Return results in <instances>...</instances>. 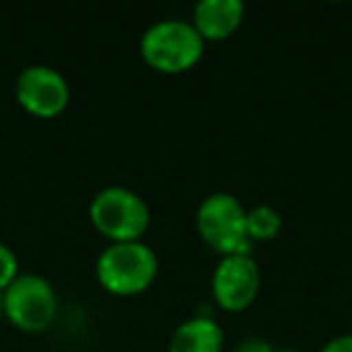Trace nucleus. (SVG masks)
<instances>
[{"label": "nucleus", "instance_id": "1", "mask_svg": "<svg viewBox=\"0 0 352 352\" xmlns=\"http://www.w3.org/2000/svg\"><path fill=\"white\" fill-rule=\"evenodd\" d=\"M208 41L184 17H162L140 36V56L160 73H184L203 58Z\"/></svg>", "mask_w": 352, "mask_h": 352}, {"label": "nucleus", "instance_id": "2", "mask_svg": "<svg viewBox=\"0 0 352 352\" xmlns=\"http://www.w3.org/2000/svg\"><path fill=\"white\" fill-rule=\"evenodd\" d=\"M160 258L145 241H116L109 244L97 258V280L116 297L140 294L155 283Z\"/></svg>", "mask_w": 352, "mask_h": 352}, {"label": "nucleus", "instance_id": "3", "mask_svg": "<svg viewBox=\"0 0 352 352\" xmlns=\"http://www.w3.org/2000/svg\"><path fill=\"white\" fill-rule=\"evenodd\" d=\"M89 220L94 230L116 241H140L150 227V206L128 186H104L89 201Z\"/></svg>", "mask_w": 352, "mask_h": 352}, {"label": "nucleus", "instance_id": "4", "mask_svg": "<svg viewBox=\"0 0 352 352\" xmlns=\"http://www.w3.org/2000/svg\"><path fill=\"white\" fill-rule=\"evenodd\" d=\"M196 227L201 239L220 258L251 254V239L246 234V208L234 193H208L196 210Z\"/></svg>", "mask_w": 352, "mask_h": 352}, {"label": "nucleus", "instance_id": "5", "mask_svg": "<svg viewBox=\"0 0 352 352\" xmlns=\"http://www.w3.org/2000/svg\"><path fill=\"white\" fill-rule=\"evenodd\" d=\"M60 299L49 278L39 273H20L3 292V314L25 333H41L56 321Z\"/></svg>", "mask_w": 352, "mask_h": 352}, {"label": "nucleus", "instance_id": "6", "mask_svg": "<svg viewBox=\"0 0 352 352\" xmlns=\"http://www.w3.org/2000/svg\"><path fill=\"white\" fill-rule=\"evenodd\" d=\"M15 97L25 111L39 118H54L70 102V85L60 70L51 65H27L15 80Z\"/></svg>", "mask_w": 352, "mask_h": 352}, {"label": "nucleus", "instance_id": "7", "mask_svg": "<svg viewBox=\"0 0 352 352\" xmlns=\"http://www.w3.org/2000/svg\"><path fill=\"white\" fill-rule=\"evenodd\" d=\"M212 299L225 311H244L261 289V268L251 254L222 256L212 270Z\"/></svg>", "mask_w": 352, "mask_h": 352}, {"label": "nucleus", "instance_id": "8", "mask_svg": "<svg viewBox=\"0 0 352 352\" xmlns=\"http://www.w3.org/2000/svg\"><path fill=\"white\" fill-rule=\"evenodd\" d=\"M246 6L241 0H198L191 22L206 41H222L241 27Z\"/></svg>", "mask_w": 352, "mask_h": 352}, {"label": "nucleus", "instance_id": "9", "mask_svg": "<svg viewBox=\"0 0 352 352\" xmlns=\"http://www.w3.org/2000/svg\"><path fill=\"white\" fill-rule=\"evenodd\" d=\"M225 331L217 318L208 314H198L174 328L166 352H222Z\"/></svg>", "mask_w": 352, "mask_h": 352}, {"label": "nucleus", "instance_id": "10", "mask_svg": "<svg viewBox=\"0 0 352 352\" xmlns=\"http://www.w3.org/2000/svg\"><path fill=\"white\" fill-rule=\"evenodd\" d=\"M280 230H283V215L278 212V208L261 203V206L246 210V234H249L251 244L275 239Z\"/></svg>", "mask_w": 352, "mask_h": 352}, {"label": "nucleus", "instance_id": "11", "mask_svg": "<svg viewBox=\"0 0 352 352\" xmlns=\"http://www.w3.org/2000/svg\"><path fill=\"white\" fill-rule=\"evenodd\" d=\"M20 258L8 244H0V292H6L20 275Z\"/></svg>", "mask_w": 352, "mask_h": 352}, {"label": "nucleus", "instance_id": "12", "mask_svg": "<svg viewBox=\"0 0 352 352\" xmlns=\"http://www.w3.org/2000/svg\"><path fill=\"white\" fill-rule=\"evenodd\" d=\"M234 352H273V345L258 336H246L236 342Z\"/></svg>", "mask_w": 352, "mask_h": 352}, {"label": "nucleus", "instance_id": "13", "mask_svg": "<svg viewBox=\"0 0 352 352\" xmlns=\"http://www.w3.org/2000/svg\"><path fill=\"white\" fill-rule=\"evenodd\" d=\"M318 352H352V333L333 336L328 342H323V347Z\"/></svg>", "mask_w": 352, "mask_h": 352}, {"label": "nucleus", "instance_id": "14", "mask_svg": "<svg viewBox=\"0 0 352 352\" xmlns=\"http://www.w3.org/2000/svg\"><path fill=\"white\" fill-rule=\"evenodd\" d=\"M273 352H304V350H297V347H278V350Z\"/></svg>", "mask_w": 352, "mask_h": 352}]
</instances>
